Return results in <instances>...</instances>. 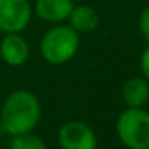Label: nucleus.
<instances>
[{"label": "nucleus", "mask_w": 149, "mask_h": 149, "mask_svg": "<svg viewBox=\"0 0 149 149\" xmlns=\"http://www.w3.org/2000/svg\"><path fill=\"white\" fill-rule=\"evenodd\" d=\"M122 100L128 107H143L149 101V82L144 77H132L122 87Z\"/></svg>", "instance_id": "nucleus-8"}, {"label": "nucleus", "mask_w": 149, "mask_h": 149, "mask_svg": "<svg viewBox=\"0 0 149 149\" xmlns=\"http://www.w3.org/2000/svg\"><path fill=\"white\" fill-rule=\"evenodd\" d=\"M10 149H48V146L40 136L29 132L15 135L10 143Z\"/></svg>", "instance_id": "nucleus-10"}, {"label": "nucleus", "mask_w": 149, "mask_h": 149, "mask_svg": "<svg viewBox=\"0 0 149 149\" xmlns=\"http://www.w3.org/2000/svg\"><path fill=\"white\" fill-rule=\"evenodd\" d=\"M40 116V101L29 90H16L10 93L0 109L2 127L11 136L32 132L39 125Z\"/></svg>", "instance_id": "nucleus-1"}, {"label": "nucleus", "mask_w": 149, "mask_h": 149, "mask_svg": "<svg viewBox=\"0 0 149 149\" xmlns=\"http://www.w3.org/2000/svg\"><path fill=\"white\" fill-rule=\"evenodd\" d=\"M32 8L27 0H0V31L23 32L31 23Z\"/></svg>", "instance_id": "nucleus-4"}, {"label": "nucleus", "mask_w": 149, "mask_h": 149, "mask_svg": "<svg viewBox=\"0 0 149 149\" xmlns=\"http://www.w3.org/2000/svg\"><path fill=\"white\" fill-rule=\"evenodd\" d=\"M0 56L8 66H23L29 59V45L21 32L7 34L0 42Z\"/></svg>", "instance_id": "nucleus-6"}, {"label": "nucleus", "mask_w": 149, "mask_h": 149, "mask_svg": "<svg viewBox=\"0 0 149 149\" xmlns=\"http://www.w3.org/2000/svg\"><path fill=\"white\" fill-rule=\"evenodd\" d=\"M79 50V32L71 26H55L47 31L40 42V53L50 64L69 63Z\"/></svg>", "instance_id": "nucleus-2"}, {"label": "nucleus", "mask_w": 149, "mask_h": 149, "mask_svg": "<svg viewBox=\"0 0 149 149\" xmlns=\"http://www.w3.org/2000/svg\"><path fill=\"white\" fill-rule=\"evenodd\" d=\"M138 29L141 32L143 39L149 43V7H146L144 10L139 13L138 16Z\"/></svg>", "instance_id": "nucleus-11"}, {"label": "nucleus", "mask_w": 149, "mask_h": 149, "mask_svg": "<svg viewBox=\"0 0 149 149\" xmlns=\"http://www.w3.org/2000/svg\"><path fill=\"white\" fill-rule=\"evenodd\" d=\"M117 136L128 149H149V112L127 107L117 119Z\"/></svg>", "instance_id": "nucleus-3"}, {"label": "nucleus", "mask_w": 149, "mask_h": 149, "mask_svg": "<svg viewBox=\"0 0 149 149\" xmlns=\"http://www.w3.org/2000/svg\"><path fill=\"white\" fill-rule=\"evenodd\" d=\"M72 8H74L72 0H37L34 10L42 21L58 24L68 19Z\"/></svg>", "instance_id": "nucleus-7"}, {"label": "nucleus", "mask_w": 149, "mask_h": 149, "mask_svg": "<svg viewBox=\"0 0 149 149\" xmlns=\"http://www.w3.org/2000/svg\"><path fill=\"white\" fill-rule=\"evenodd\" d=\"M139 68H141V74L146 80L149 82V47L143 52L141 59H139Z\"/></svg>", "instance_id": "nucleus-12"}, {"label": "nucleus", "mask_w": 149, "mask_h": 149, "mask_svg": "<svg viewBox=\"0 0 149 149\" xmlns=\"http://www.w3.org/2000/svg\"><path fill=\"white\" fill-rule=\"evenodd\" d=\"M58 144L61 149H96L98 138L90 125L80 120H71L59 128Z\"/></svg>", "instance_id": "nucleus-5"}, {"label": "nucleus", "mask_w": 149, "mask_h": 149, "mask_svg": "<svg viewBox=\"0 0 149 149\" xmlns=\"http://www.w3.org/2000/svg\"><path fill=\"white\" fill-rule=\"evenodd\" d=\"M68 19L75 32H91L100 24V16L96 10L88 5H77V7L74 5Z\"/></svg>", "instance_id": "nucleus-9"}]
</instances>
